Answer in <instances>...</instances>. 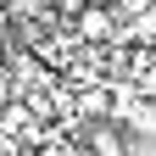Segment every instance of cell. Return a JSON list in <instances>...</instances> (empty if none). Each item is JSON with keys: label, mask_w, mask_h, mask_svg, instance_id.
<instances>
[{"label": "cell", "mask_w": 156, "mask_h": 156, "mask_svg": "<svg viewBox=\"0 0 156 156\" xmlns=\"http://www.w3.org/2000/svg\"><path fill=\"white\" fill-rule=\"evenodd\" d=\"M112 34H117V17L106 6H95V0H84V6H78V39H84V45H101Z\"/></svg>", "instance_id": "cell-1"}, {"label": "cell", "mask_w": 156, "mask_h": 156, "mask_svg": "<svg viewBox=\"0 0 156 156\" xmlns=\"http://www.w3.org/2000/svg\"><path fill=\"white\" fill-rule=\"evenodd\" d=\"M78 6H84V0H62V11H78Z\"/></svg>", "instance_id": "cell-5"}, {"label": "cell", "mask_w": 156, "mask_h": 156, "mask_svg": "<svg viewBox=\"0 0 156 156\" xmlns=\"http://www.w3.org/2000/svg\"><path fill=\"white\" fill-rule=\"evenodd\" d=\"M78 112H89V117H112V95H106V84H89L84 95H78Z\"/></svg>", "instance_id": "cell-3"}, {"label": "cell", "mask_w": 156, "mask_h": 156, "mask_svg": "<svg viewBox=\"0 0 156 156\" xmlns=\"http://www.w3.org/2000/svg\"><path fill=\"white\" fill-rule=\"evenodd\" d=\"M89 156H128V134H123V123H95L89 128Z\"/></svg>", "instance_id": "cell-2"}, {"label": "cell", "mask_w": 156, "mask_h": 156, "mask_svg": "<svg viewBox=\"0 0 156 156\" xmlns=\"http://www.w3.org/2000/svg\"><path fill=\"white\" fill-rule=\"evenodd\" d=\"M0 34H6V11H0Z\"/></svg>", "instance_id": "cell-7"}, {"label": "cell", "mask_w": 156, "mask_h": 156, "mask_svg": "<svg viewBox=\"0 0 156 156\" xmlns=\"http://www.w3.org/2000/svg\"><path fill=\"white\" fill-rule=\"evenodd\" d=\"M156 6V0H117V11H134V17H140V11H151Z\"/></svg>", "instance_id": "cell-4"}, {"label": "cell", "mask_w": 156, "mask_h": 156, "mask_svg": "<svg viewBox=\"0 0 156 156\" xmlns=\"http://www.w3.org/2000/svg\"><path fill=\"white\" fill-rule=\"evenodd\" d=\"M0 151H6V145H0Z\"/></svg>", "instance_id": "cell-8"}, {"label": "cell", "mask_w": 156, "mask_h": 156, "mask_svg": "<svg viewBox=\"0 0 156 156\" xmlns=\"http://www.w3.org/2000/svg\"><path fill=\"white\" fill-rule=\"evenodd\" d=\"M39 156H67V151H62V145H50V151H39Z\"/></svg>", "instance_id": "cell-6"}]
</instances>
